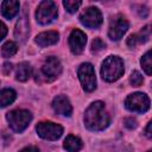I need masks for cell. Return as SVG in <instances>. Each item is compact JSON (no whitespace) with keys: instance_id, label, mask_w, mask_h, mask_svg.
<instances>
[{"instance_id":"1","label":"cell","mask_w":152,"mask_h":152,"mask_svg":"<svg viewBox=\"0 0 152 152\" xmlns=\"http://www.w3.org/2000/svg\"><path fill=\"white\" fill-rule=\"evenodd\" d=\"M110 122L109 114L106 110L104 103L101 101L93 102L84 114V125L90 131H102Z\"/></svg>"},{"instance_id":"2","label":"cell","mask_w":152,"mask_h":152,"mask_svg":"<svg viewBox=\"0 0 152 152\" xmlns=\"http://www.w3.org/2000/svg\"><path fill=\"white\" fill-rule=\"evenodd\" d=\"M124 62L118 56H109L104 59L101 68V76L107 82L116 81L124 74Z\"/></svg>"},{"instance_id":"3","label":"cell","mask_w":152,"mask_h":152,"mask_svg":"<svg viewBox=\"0 0 152 152\" xmlns=\"http://www.w3.org/2000/svg\"><path fill=\"white\" fill-rule=\"evenodd\" d=\"M7 121L10 124V127L14 132H23L32 120V114L28 110L25 109H14L6 115Z\"/></svg>"},{"instance_id":"4","label":"cell","mask_w":152,"mask_h":152,"mask_svg":"<svg viewBox=\"0 0 152 152\" xmlns=\"http://www.w3.org/2000/svg\"><path fill=\"white\" fill-rule=\"evenodd\" d=\"M56 17H57V6L53 1L45 0L38 5L36 18L39 24H43V25L49 24L53 19H56Z\"/></svg>"},{"instance_id":"5","label":"cell","mask_w":152,"mask_h":152,"mask_svg":"<svg viewBox=\"0 0 152 152\" xmlns=\"http://www.w3.org/2000/svg\"><path fill=\"white\" fill-rule=\"evenodd\" d=\"M125 106L131 112L145 113L150 108V99L144 93H134L126 99Z\"/></svg>"},{"instance_id":"6","label":"cell","mask_w":152,"mask_h":152,"mask_svg":"<svg viewBox=\"0 0 152 152\" xmlns=\"http://www.w3.org/2000/svg\"><path fill=\"white\" fill-rule=\"evenodd\" d=\"M78 78L82 83V87L86 91H93L96 88V78L95 71L90 63H83L78 68Z\"/></svg>"},{"instance_id":"7","label":"cell","mask_w":152,"mask_h":152,"mask_svg":"<svg viewBox=\"0 0 152 152\" xmlns=\"http://www.w3.org/2000/svg\"><path fill=\"white\" fill-rule=\"evenodd\" d=\"M36 129H37L38 135L46 140H57L63 133V127L61 125H57L50 121L39 122Z\"/></svg>"},{"instance_id":"8","label":"cell","mask_w":152,"mask_h":152,"mask_svg":"<svg viewBox=\"0 0 152 152\" xmlns=\"http://www.w3.org/2000/svg\"><path fill=\"white\" fill-rule=\"evenodd\" d=\"M128 28V21L122 15H115L109 24L108 36L113 40H119Z\"/></svg>"},{"instance_id":"9","label":"cell","mask_w":152,"mask_h":152,"mask_svg":"<svg viewBox=\"0 0 152 152\" xmlns=\"http://www.w3.org/2000/svg\"><path fill=\"white\" fill-rule=\"evenodd\" d=\"M81 23L90 28H97L102 24V14L96 7H89L82 12L80 15Z\"/></svg>"},{"instance_id":"10","label":"cell","mask_w":152,"mask_h":152,"mask_svg":"<svg viewBox=\"0 0 152 152\" xmlns=\"http://www.w3.org/2000/svg\"><path fill=\"white\" fill-rule=\"evenodd\" d=\"M86 43H87V36L81 30L76 28V30H74L70 33V37H69V46H70V50H71L72 53L80 55L83 51V49L86 46Z\"/></svg>"},{"instance_id":"11","label":"cell","mask_w":152,"mask_h":152,"mask_svg":"<svg viewBox=\"0 0 152 152\" xmlns=\"http://www.w3.org/2000/svg\"><path fill=\"white\" fill-rule=\"evenodd\" d=\"M62 71V65L61 62L57 57H48L42 66V72L48 77V80H53L56 78Z\"/></svg>"},{"instance_id":"12","label":"cell","mask_w":152,"mask_h":152,"mask_svg":"<svg viewBox=\"0 0 152 152\" xmlns=\"http://www.w3.org/2000/svg\"><path fill=\"white\" fill-rule=\"evenodd\" d=\"M52 108L53 110L59 114V115H65V116H70L71 112H72V107L68 100L66 96L64 95H58L53 99L52 101Z\"/></svg>"},{"instance_id":"13","label":"cell","mask_w":152,"mask_h":152,"mask_svg":"<svg viewBox=\"0 0 152 152\" xmlns=\"http://www.w3.org/2000/svg\"><path fill=\"white\" fill-rule=\"evenodd\" d=\"M30 33V25H28V18H27V14L24 13L21 15V18L18 20L17 25H15V30H14V36L18 40H21L24 42L27 36Z\"/></svg>"},{"instance_id":"14","label":"cell","mask_w":152,"mask_h":152,"mask_svg":"<svg viewBox=\"0 0 152 152\" xmlns=\"http://www.w3.org/2000/svg\"><path fill=\"white\" fill-rule=\"evenodd\" d=\"M58 32L57 31H46V32H42L36 37V43L42 46H49V45H53L58 42Z\"/></svg>"},{"instance_id":"15","label":"cell","mask_w":152,"mask_h":152,"mask_svg":"<svg viewBox=\"0 0 152 152\" xmlns=\"http://www.w3.org/2000/svg\"><path fill=\"white\" fill-rule=\"evenodd\" d=\"M19 6L18 1L6 0L1 4V14L7 19H12L19 12Z\"/></svg>"},{"instance_id":"16","label":"cell","mask_w":152,"mask_h":152,"mask_svg":"<svg viewBox=\"0 0 152 152\" xmlns=\"http://www.w3.org/2000/svg\"><path fill=\"white\" fill-rule=\"evenodd\" d=\"M83 144L80 138L75 135H68L66 139L64 140V148L69 152H78L82 148Z\"/></svg>"},{"instance_id":"17","label":"cell","mask_w":152,"mask_h":152,"mask_svg":"<svg viewBox=\"0 0 152 152\" xmlns=\"http://www.w3.org/2000/svg\"><path fill=\"white\" fill-rule=\"evenodd\" d=\"M30 75H31V66H30V64H28L27 62L20 63V64L18 65V68H17L15 78H17L18 81L24 82V81L28 80Z\"/></svg>"},{"instance_id":"18","label":"cell","mask_w":152,"mask_h":152,"mask_svg":"<svg viewBox=\"0 0 152 152\" xmlns=\"http://www.w3.org/2000/svg\"><path fill=\"white\" fill-rule=\"evenodd\" d=\"M17 97V94L13 89H2L0 91V107H6L12 103Z\"/></svg>"},{"instance_id":"19","label":"cell","mask_w":152,"mask_h":152,"mask_svg":"<svg viewBox=\"0 0 152 152\" xmlns=\"http://www.w3.org/2000/svg\"><path fill=\"white\" fill-rule=\"evenodd\" d=\"M18 51V46L15 43L13 42H7L2 45V49H1V53L4 57H11L13 56L15 52Z\"/></svg>"},{"instance_id":"20","label":"cell","mask_w":152,"mask_h":152,"mask_svg":"<svg viewBox=\"0 0 152 152\" xmlns=\"http://www.w3.org/2000/svg\"><path fill=\"white\" fill-rule=\"evenodd\" d=\"M141 65L145 70V72L147 75H151V68H152V64H151V51H147L142 58H141Z\"/></svg>"},{"instance_id":"21","label":"cell","mask_w":152,"mask_h":152,"mask_svg":"<svg viewBox=\"0 0 152 152\" xmlns=\"http://www.w3.org/2000/svg\"><path fill=\"white\" fill-rule=\"evenodd\" d=\"M63 5L64 7L66 8L68 12L70 13H74L77 11V8L81 6V1H75V0H65L63 1Z\"/></svg>"},{"instance_id":"22","label":"cell","mask_w":152,"mask_h":152,"mask_svg":"<svg viewBox=\"0 0 152 152\" xmlns=\"http://www.w3.org/2000/svg\"><path fill=\"white\" fill-rule=\"evenodd\" d=\"M129 82H131V84H132L133 87H139V86H141V84H142V82H144L141 74H140L139 71H137V70H135V71H133V72H132V75H131Z\"/></svg>"},{"instance_id":"23","label":"cell","mask_w":152,"mask_h":152,"mask_svg":"<svg viewBox=\"0 0 152 152\" xmlns=\"http://www.w3.org/2000/svg\"><path fill=\"white\" fill-rule=\"evenodd\" d=\"M104 48H106V44L101 38H95L91 43V51L93 52H99V51L103 50Z\"/></svg>"},{"instance_id":"24","label":"cell","mask_w":152,"mask_h":152,"mask_svg":"<svg viewBox=\"0 0 152 152\" xmlns=\"http://www.w3.org/2000/svg\"><path fill=\"white\" fill-rule=\"evenodd\" d=\"M124 124H125V126H126L127 128H129V129H133V128L137 127V120L133 119V118H126V119L124 120Z\"/></svg>"},{"instance_id":"25","label":"cell","mask_w":152,"mask_h":152,"mask_svg":"<svg viewBox=\"0 0 152 152\" xmlns=\"http://www.w3.org/2000/svg\"><path fill=\"white\" fill-rule=\"evenodd\" d=\"M138 43H139V39H138L137 34H132V36H129L128 39H127V45L131 46V48H134Z\"/></svg>"},{"instance_id":"26","label":"cell","mask_w":152,"mask_h":152,"mask_svg":"<svg viewBox=\"0 0 152 152\" xmlns=\"http://www.w3.org/2000/svg\"><path fill=\"white\" fill-rule=\"evenodd\" d=\"M6 34H7V27L2 21H0V40L4 39Z\"/></svg>"},{"instance_id":"27","label":"cell","mask_w":152,"mask_h":152,"mask_svg":"<svg viewBox=\"0 0 152 152\" xmlns=\"http://www.w3.org/2000/svg\"><path fill=\"white\" fill-rule=\"evenodd\" d=\"M11 70H12V64H11V63H5V64H4V68H2L4 74H5V75H8V74L11 72Z\"/></svg>"},{"instance_id":"28","label":"cell","mask_w":152,"mask_h":152,"mask_svg":"<svg viewBox=\"0 0 152 152\" xmlns=\"http://www.w3.org/2000/svg\"><path fill=\"white\" fill-rule=\"evenodd\" d=\"M19 152H39V150L36 146H27V147L20 150Z\"/></svg>"},{"instance_id":"29","label":"cell","mask_w":152,"mask_h":152,"mask_svg":"<svg viewBox=\"0 0 152 152\" xmlns=\"http://www.w3.org/2000/svg\"><path fill=\"white\" fill-rule=\"evenodd\" d=\"M146 135H147L148 138H151V122H148V125H147V127H146Z\"/></svg>"}]
</instances>
